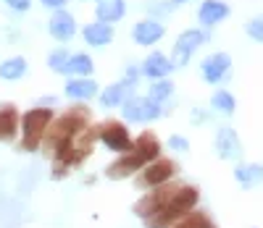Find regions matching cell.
Listing matches in <instances>:
<instances>
[{"label": "cell", "mask_w": 263, "mask_h": 228, "mask_svg": "<svg viewBox=\"0 0 263 228\" xmlns=\"http://www.w3.org/2000/svg\"><path fill=\"white\" fill-rule=\"evenodd\" d=\"M92 123V113L87 105H71V108H66L58 118L50 121L45 136H42V150H45V155H50L58 144L63 142H69L71 136H77L84 126H90Z\"/></svg>", "instance_id": "6da1fadb"}, {"label": "cell", "mask_w": 263, "mask_h": 228, "mask_svg": "<svg viewBox=\"0 0 263 228\" xmlns=\"http://www.w3.org/2000/svg\"><path fill=\"white\" fill-rule=\"evenodd\" d=\"M197 202H200V192H197V186H177V192L171 194L168 204L163 210H158L156 215H150L145 218V228H171L174 223H179L184 215H190L195 208H197Z\"/></svg>", "instance_id": "7a4b0ae2"}, {"label": "cell", "mask_w": 263, "mask_h": 228, "mask_svg": "<svg viewBox=\"0 0 263 228\" xmlns=\"http://www.w3.org/2000/svg\"><path fill=\"white\" fill-rule=\"evenodd\" d=\"M53 108H29L21 116V150L37 152L42 147V136H45L50 121H53Z\"/></svg>", "instance_id": "3957f363"}, {"label": "cell", "mask_w": 263, "mask_h": 228, "mask_svg": "<svg viewBox=\"0 0 263 228\" xmlns=\"http://www.w3.org/2000/svg\"><path fill=\"white\" fill-rule=\"evenodd\" d=\"M177 171H179V165L174 163L171 157H163V155H161L158 160L147 163L135 178H137V186H140V189L150 192V189H158V186L171 184L174 176H177Z\"/></svg>", "instance_id": "277c9868"}, {"label": "cell", "mask_w": 263, "mask_h": 228, "mask_svg": "<svg viewBox=\"0 0 263 228\" xmlns=\"http://www.w3.org/2000/svg\"><path fill=\"white\" fill-rule=\"evenodd\" d=\"M121 116H124V123H153L163 116V105L150 100L147 95L145 97L132 95L121 105Z\"/></svg>", "instance_id": "5b68a950"}, {"label": "cell", "mask_w": 263, "mask_h": 228, "mask_svg": "<svg viewBox=\"0 0 263 228\" xmlns=\"http://www.w3.org/2000/svg\"><path fill=\"white\" fill-rule=\"evenodd\" d=\"M98 142L105 147V150H111L116 155H126L132 152V144H135V139H132V134L126 129L124 121H103L98 126Z\"/></svg>", "instance_id": "8992f818"}, {"label": "cell", "mask_w": 263, "mask_h": 228, "mask_svg": "<svg viewBox=\"0 0 263 228\" xmlns=\"http://www.w3.org/2000/svg\"><path fill=\"white\" fill-rule=\"evenodd\" d=\"M205 42H208V34H205L203 29H184V32L177 37V42H174V50H171V63H174V68H184V66L190 63L192 53L200 48V45H205Z\"/></svg>", "instance_id": "52a82bcc"}, {"label": "cell", "mask_w": 263, "mask_h": 228, "mask_svg": "<svg viewBox=\"0 0 263 228\" xmlns=\"http://www.w3.org/2000/svg\"><path fill=\"white\" fill-rule=\"evenodd\" d=\"M177 192V184H166V186H158V189H150V192H145L142 197H140V202L135 204V215L137 218H150V215H156L158 210H163L166 204H168V199H171V194Z\"/></svg>", "instance_id": "ba28073f"}, {"label": "cell", "mask_w": 263, "mask_h": 228, "mask_svg": "<svg viewBox=\"0 0 263 228\" xmlns=\"http://www.w3.org/2000/svg\"><path fill=\"white\" fill-rule=\"evenodd\" d=\"M213 147H216V155L221 160H237L242 155V142L232 126H221L216 131V139H213Z\"/></svg>", "instance_id": "9c48e42d"}, {"label": "cell", "mask_w": 263, "mask_h": 228, "mask_svg": "<svg viewBox=\"0 0 263 228\" xmlns=\"http://www.w3.org/2000/svg\"><path fill=\"white\" fill-rule=\"evenodd\" d=\"M142 160L135 155V152H126V155H119L111 165H105V178L111 181H124V178H132L142 171Z\"/></svg>", "instance_id": "30bf717a"}, {"label": "cell", "mask_w": 263, "mask_h": 228, "mask_svg": "<svg viewBox=\"0 0 263 228\" xmlns=\"http://www.w3.org/2000/svg\"><path fill=\"white\" fill-rule=\"evenodd\" d=\"M229 68H232V58L227 53H211L208 58H203L200 63V74L208 84H218V81H224L227 74H229Z\"/></svg>", "instance_id": "8fae6325"}, {"label": "cell", "mask_w": 263, "mask_h": 228, "mask_svg": "<svg viewBox=\"0 0 263 228\" xmlns=\"http://www.w3.org/2000/svg\"><path fill=\"white\" fill-rule=\"evenodd\" d=\"M63 92L74 102H87V100H92V97L100 95V87H98V81L92 76H71L69 81H66Z\"/></svg>", "instance_id": "7c38bea8"}, {"label": "cell", "mask_w": 263, "mask_h": 228, "mask_svg": "<svg viewBox=\"0 0 263 228\" xmlns=\"http://www.w3.org/2000/svg\"><path fill=\"white\" fill-rule=\"evenodd\" d=\"M163 34H166V27L158 18H142L135 24V29H132V39L137 45H142V48H150V45L161 42Z\"/></svg>", "instance_id": "4fadbf2b"}, {"label": "cell", "mask_w": 263, "mask_h": 228, "mask_svg": "<svg viewBox=\"0 0 263 228\" xmlns=\"http://www.w3.org/2000/svg\"><path fill=\"white\" fill-rule=\"evenodd\" d=\"M48 32L50 37H55L58 42H69L74 34H77V18L71 16V11H53L50 21H48Z\"/></svg>", "instance_id": "5bb4252c"}, {"label": "cell", "mask_w": 263, "mask_h": 228, "mask_svg": "<svg viewBox=\"0 0 263 228\" xmlns=\"http://www.w3.org/2000/svg\"><path fill=\"white\" fill-rule=\"evenodd\" d=\"M21 131V113L16 110L13 102L0 105V142H13Z\"/></svg>", "instance_id": "9a60e30c"}, {"label": "cell", "mask_w": 263, "mask_h": 228, "mask_svg": "<svg viewBox=\"0 0 263 228\" xmlns=\"http://www.w3.org/2000/svg\"><path fill=\"white\" fill-rule=\"evenodd\" d=\"M161 139L153 131H142L137 139H135V144H132V152H135L140 160H142V165H147V163H153V160H158L161 157Z\"/></svg>", "instance_id": "2e32d148"}, {"label": "cell", "mask_w": 263, "mask_h": 228, "mask_svg": "<svg viewBox=\"0 0 263 228\" xmlns=\"http://www.w3.org/2000/svg\"><path fill=\"white\" fill-rule=\"evenodd\" d=\"M135 87H137V84H132V81H126V79H121V81H116V84H108L103 92L98 95V97H100V105H103V108H121L126 97L135 95Z\"/></svg>", "instance_id": "e0dca14e"}, {"label": "cell", "mask_w": 263, "mask_h": 228, "mask_svg": "<svg viewBox=\"0 0 263 228\" xmlns=\"http://www.w3.org/2000/svg\"><path fill=\"white\" fill-rule=\"evenodd\" d=\"M174 71V63H171V58L168 55H163V53H150L147 58H145V63H142V76H147V79H153V81H158V79H168V74Z\"/></svg>", "instance_id": "ac0fdd59"}, {"label": "cell", "mask_w": 263, "mask_h": 228, "mask_svg": "<svg viewBox=\"0 0 263 228\" xmlns=\"http://www.w3.org/2000/svg\"><path fill=\"white\" fill-rule=\"evenodd\" d=\"M229 16V6L224 0H203V6L197 8V21L203 27H216Z\"/></svg>", "instance_id": "d6986e66"}, {"label": "cell", "mask_w": 263, "mask_h": 228, "mask_svg": "<svg viewBox=\"0 0 263 228\" xmlns=\"http://www.w3.org/2000/svg\"><path fill=\"white\" fill-rule=\"evenodd\" d=\"M126 13V0H95V16L103 24H116Z\"/></svg>", "instance_id": "ffe728a7"}, {"label": "cell", "mask_w": 263, "mask_h": 228, "mask_svg": "<svg viewBox=\"0 0 263 228\" xmlns=\"http://www.w3.org/2000/svg\"><path fill=\"white\" fill-rule=\"evenodd\" d=\"M82 37L90 48H105V45L114 39V27L103 24V21H90V24L82 29Z\"/></svg>", "instance_id": "44dd1931"}, {"label": "cell", "mask_w": 263, "mask_h": 228, "mask_svg": "<svg viewBox=\"0 0 263 228\" xmlns=\"http://www.w3.org/2000/svg\"><path fill=\"white\" fill-rule=\"evenodd\" d=\"M234 178L242 189H253V186H260L263 184V165L258 163H239L234 168Z\"/></svg>", "instance_id": "7402d4cb"}, {"label": "cell", "mask_w": 263, "mask_h": 228, "mask_svg": "<svg viewBox=\"0 0 263 228\" xmlns=\"http://www.w3.org/2000/svg\"><path fill=\"white\" fill-rule=\"evenodd\" d=\"M95 71V63L87 53H71L69 63H66V74L69 76H92Z\"/></svg>", "instance_id": "603a6c76"}, {"label": "cell", "mask_w": 263, "mask_h": 228, "mask_svg": "<svg viewBox=\"0 0 263 228\" xmlns=\"http://www.w3.org/2000/svg\"><path fill=\"white\" fill-rule=\"evenodd\" d=\"M24 74H27V60L21 55L6 58L0 63V79L3 81H18V79H24Z\"/></svg>", "instance_id": "cb8c5ba5"}, {"label": "cell", "mask_w": 263, "mask_h": 228, "mask_svg": "<svg viewBox=\"0 0 263 228\" xmlns=\"http://www.w3.org/2000/svg\"><path fill=\"white\" fill-rule=\"evenodd\" d=\"M211 105H213V110L227 113V116H232V113L237 110V100H234V95H232V92H227V89H218V92H213Z\"/></svg>", "instance_id": "d4e9b609"}, {"label": "cell", "mask_w": 263, "mask_h": 228, "mask_svg": "<svg viewBox=\"0 0 263 228\" xmlns=\"http://www.w3.org/2000/svg\"><path fill=\"white\" fill-rule=\"evenodd\" d=\"M171 228H216V225H213V220H211L205 213H200V210H192L190 215H184L179 223H174Z\"/></svg>", "instance_id": "484cf974"}, {"label": "cell", "mask_w": 263, "mask_h": 228, "mask_svg": "<svg viewBox=\"0 0 263 228\" xmlns=\"http://www.w3.org/2000/svg\"><path fill=\"white\" fill-rule=\"evenodd\" d=\"M171 95H174V81H168V79L153 81V84H150V92H147V97H150V100H156L158 105H163Z\"/></svg>", "instance_id": "4316f807"}, {"label": "cell", "mask_w": 263, "mask_h": 228, "mask_svg": "<svg viewBox=\"0 0 263 228\" xmlns=\"http://www.w3.org/2000/svg\"><path fill=\"white\" fill-rule=\"evenodd\" d=\"M66 63H69V50H63V48H58L48 55V66L55 74H66Z\"/></svg>", "instance_id": "83f0119b"}, {"label": "cell", "mask_w": 263, "mask_h": 228, "mask_svg": "<svg viewBox=\"0 0 263 228\" xmlns=\"http://www.w3.org/2000/svg\"><path fill=\"white\" fill-rule=\"evenodd\" d=\"M245 32H248V37H253L255 42H263V16L250 18L248 24H245Z\"/></svg>", "instance_id": "f1b7e54d"}, {"label": "cell", "mask_w": 263, "mask_h": 228, "mask_svg": "<svg viewBox=\"0 0 263 228\" xmlns=\"http://www.w3.org/2000/svg\"><path fill=\"white\" fill-rule=\"evenodd\" d=\"M168 147L177 150V152H187L190 150V139H187V136H182V134H174L171 139H168Z\"/></svg>", "instance_id": "f546056e"}, {"label": "cell", "mask_w": 263, "mask_h": 228, "mask_svg": "<svg viewBox=\"0 0 263 228\" xmlns=\"http://www.w3.org/2000/svg\"><path fill=\"white\" fill-rule=\"evenodd\" d=\"M3 3H6L11 11H16V13H27V11L32 8V0H3Z\"/></svg>", "instance_id": "4dcf8cb0"}, {"label": "cell", "mask_w": 263, "mask_h": 228, "mask_svg": "<svg viewBox=\"0 0 263 228\" xmlns=\"http://www.w3.org/2000/svg\"><path fill=\"white\" fill-rule=\"evenodd\" d=\"M42 6L45 8H53V11H61V8H66V3H69V0H40Z\"/></svg>", "instance_id": "1f68e13d"}, {"label": "cell", "mask_w": 263, "mask_h": 228, "mask_svg": "<svg viewBox=\"0 0 263 228\" xmlns=\"http://www.w3.org/2000/svg\"><path fill=\"white\" fill-rule=\"evenodd\" d=\"M192 121H195V123L205 121V113H203V110H195V113H192Z\"/></svg>", "instance_id": "d6a6232c"}, {"label": "cell", "mask_w": 263, "mask_h": 228, "mask_svg": "<svg viewBox=\"0 0 263 228\" xmlns=\"http://www.w3.org/2000/svg\"><path fill=\"white\" fill-rule=\"evenodd\" d=\"M171 3V8H177V6H184V3H190V0H168Z\"/></svg>", "instance_id": "836d02e7"}]
</instances>
